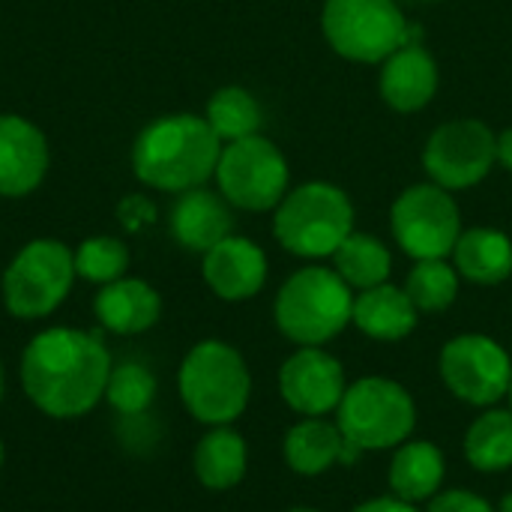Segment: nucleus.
<instances>
[{"mask_svg": "<svg viewBox=\"0 0 512 512\" xmlns=\"http://www.w3.org/2000/svg\"><path fill=\"white\" fill-rule=\"evenodd\" d=\"M111 354L99 333L51 327L36 333L21 357L27 399L48 417H84L105 399Z\"/></svg>", "mask_w": 512, "mask_h": 512, "instance_id": "1", "label": "nucleus"}, {"mask_svg": "<svg viewBox=\"0 0 512 512\" xmlns=\"http://www.w3.org/2000/svg\"><path fill=\"white\" fill-rule=\"evenodd\" d=\"M222 141L198 114H168L147 123L132 144V174L159 192L204 186L219 165Z\"/></svg>", "mask_w": 512, "mask_h": 512, "instance_id": "2", "label": "nucleus"}, {"mask_svg": "<svg viewBox=\"0 0 512 512\" xmlns=\"http://www.w3.org/2000/svg\"><path fill=\"white\" fill-rule=\"evenodd\" d=\"M351 312L354 288L333 267L321 264L291 273L273 306L276 327L300 348H324L351 324Z\"/></svg>", "mask_w": 512, "mask_h": 512, "instance_id": "3", "label": "nucleus"}, {"mask_svg": "<svg viewBox=\"0 0 512 512\" xmlns=\"http://www.w3.org/2000/svg\"><path fill=\"white\" fill-rule=\"evenodd\" d=\"M177 387L186 411L198 423L231 426L249 405L252 375L234 345L204 339L183 357Z\"/></svg>", "mask_w": 512, "mask_h": 512, "instance_id": "4", "label": "nucleus"}, {"mask_svg": "<svg viewBox=\"0 0 512 512\" xmlns=\"http://www.w3.org/2000/svg\"><path fill=\"white\" fill-rule=\"evenodd\" d=\"M354 231V204L345 189L312 180L279 201L273 213V234L279 246L297 258H333V252Z\"/></svg>", "mask_w": 512, "mask_h": 512, "instance_id": "5", "label": "nucleus"}, {"mask_svg": "<svg viewBox=\"0 0 512 512\" xmlns=\"http://www.w3.org/2000/svg\"><path fill=\"white\" fill-rule=\"evenodd\" d=\"M336 426L363 453L393 450L414 435L417 405L399 381L369 375L348 384L336 408Z\"/></svg>", "mask_w": 512, "mask_h": 512, "instance_id": "6", "label": "nucleus"}, {"mask_svg": "<svg viewBox=\"0 0 512 512\" xmlns=\"http://www.w3.org/2000/svg\"><path fill=\"white\" fill-rule=\"evenodd\" d=\"M321 30L330 48L354 63H384L411 42L408 21L396 0H327Z\"/></svg>", "mask_w": 512, "mask_h": 512, "instance_id": "7", "label": "nucleus"}, {"mask_svg": "<svg viewBox=\"0 0 512 512\" xmlns=\"http://www.w3.org/2000/svg\"><path fill=\"white\" fill-rule=\"evenodd\" d=\"M75 276V255L66 243L51 237L30 240L3 273V303L15 318H45L69 297Z\"/></svg>", "mask_w": 512, "mask_h": 512, "instance_id": "8", "label": "nucleus"}, {"mask_svg": "<svg viewBox=\"0 0 512 512\" xmlns=\"http://www.w3.org/2000/svg\"><path fill=\"white\" fill-rule=\"evenodd\" d=\"M213 177L219 183V195L231 207L249 213L276 210L279 201L288 195V180H291L282 150L264 135H249L222 144Z\"/></svg>", "mask_w": 512, "mask_h": 512, "instance_id": "9", "label": "nucleus"}, {"mask_svg": "<svg viewBox=\"0 0 512 512\" xmlns=\"http://www.w3.org/2000/svg\"><path fill=\"white\" fill-rule=\"evenodd\" d=\"M390 231L399 249L414 258H447L462 237V216L459 204L447 189L438 183H417L408 186L390 210Z\"/></svg>", "mask_w": 512, "mask_h": 512, "instance_id": "10", "label": "nucleus"}, {"mask_svg": "<svg viewBox=\"0 0 512 512\" xmlns=\"http://www.w3.org/2000/svg\"><path fill=\"white\" fill-rule=\"evenodd\" d=\"M498 162V135L477 117H459L441 123L426 147L423 168L432 183L447 192L471 189L489 177Z\"/></svg>", "mask_w": 512, "mask_h": 512, "instance_id": "11", "label": "nucleus"}, {"mask_svg": "<svg viewBox=\"0 0 512 512\" xmlns=\"http://www.w3.org/2000/svg\"><path fill=\"white\" fill-rule=\"evenodd\" d=\"M441 381L447 390L474 408H492L507 399L512 360L507 348L483 333H462L441 348Z\"/></svg>", "mask_w": 512, "mask_h": 512, "instance_id": "12", "label": "nucleus"}, {"mask_svg": "<svg viewBox=\"0 0 512 512\" xmlns=\"http://www.w3.org/2000/svg\"><path fill=\"white\" fill-rule=\"evenodd\" d=\"M345 390V366L324 348H297L279 369V393L300 417H327Z\"/></svg>", "mask_w": 512, "mask_h": 512, "instance_id": "13", "label": "nucleus"}, {"mask_svg": "<svg viewBox=\"0 0 512 512\" xmlns=\"http://www.w3.org/2000/svg\"><path fill=\"white\" fill-rule=\"evenodd\" d=\"M45 132L21 114H0V195L24 198L48 174Z\"/></svg>", "mask_w": 512, "mask_h": 512, "instance_id": "14", "label": "nucleus"}, {"mask_svg": "<svg viewBox=\"0 0 512 512\" xmlns=\"http://www.w3.org/2000/svg\"><path fill=\"white\" fill-rule=\"evenodd\" d=\"M201 273L207 288L228 303L255 297L267 282V255L249 237H225L210 252H204Z\"/></svg>", "mask_w": 512, "mask_h": 512, "instance_id": "15", "label": "nucleus"}, {"mask_svg": "<svg viewBox=\"0 0 512 512\" xmlns=\"http://www.w3.org/2000/svg\"><path fill=\"white\" fill-rule=\"evenodd\" d=\"M282 453L294 474L321 477L336 465H357L363 450H357L336 423H327L324 417H306L288 429Z\"/></svg>", "mask_w": 512, "mask_h": 512, "instance_id": "16", "label": "nucleus"}, {"mask_svg": "<svg viewBox=\"0 0 512 512\" xmlns=\"http://www.w3.org/2000/svg\"><path fill=\"white\" fill-rule=\"evenodd\" d=\"M438 81L441 75L435 57L423 45L408 42L381 63L378 87H381V99L393 111L414 114L432 102V96L438 93Z\"/></svg>", "mask_w": 512, "mask_h": 512, "instance_id": "17", "label": "nucleus"}, {"mask_svg": "<svg viewBox=\"0 0 512 512\" xmlns=\"http://www.w3.org/2000/svg\"><path fill=\"white\" fill-rule=\"evenodd\" d=\"M231 231H234V216H231V204L222 195L204 186L180 192L171 210V234L183 249L204 255L216 243L231 237Z\"/></svg>", "mask_w": 512, "mask_h": 512, "instance_id": "18", "label": "nucleus"}, {"mask_svg": "<svg viewBox=\"0 0 512 512\" xmlns=\"http://www.w3.org/2000/svg\"><path fill=\"white\" fill-rule=\"evenodd\" d=\"M93 312L108 333L138 336L147 333L162 315V297L144 279H117L99 288Z\"/></svg>", "mask_w": 512, "mask_h": 512, "instance_id": "19", "label": "nucleus"}, {"mask_svg": "<svg viewBox=\"0 0 512 512\" xmlns=\"http://www.w3.org/2000/svg\"><path fill=\"white\" fill-rule=\"evenodd\" d=\"M417 306L393 282L366 288L354 297L351 324L375 342H402L417 330Z\"/></svg>", "mask_w": 512, "mask_h": 512, "instance_id": "20", "label": "nucleus"}, {"mask_svg": "<svg viewBox=\"0 0 512 512\" xmlns=\"http://www.w3.org/2000/svg\"><path fill=\"white\" fill-rule=\"evenodd\" d=\"M447 477V459L432 441H414L408 438L405 444L396 447L393 462H390V492L408 504H423L432 501L441 492V483Z\"/></svg>", "mask_w": 512, "mask_h": 512, "instance_id": "21", "label": "nucleus"}, {"mask_svg": "<svg viewBox=\"0 0 512 512\" xmlns=\"http://www.w3.org/2000/svg\"><path fill=\"white\" fill-rule=\"evenodd\" d=\"M453 267L465 282L501 285L512 276V240L498 228H468L456 240Z\"/></svg>", "mask_w": 512, "mask_h": 512, "instance_id": "22", "label": "nucleus"}, {"mask_svg": "<svg viewBox=\"0 0 512 512\" xmlns=\"http://www.w3.org/2000/svg\"><path fill=\"white\" fill-rule=\"evenodd\" d=\"M192 465H195V477L210 492L234 489L246 477V465H249V450L243 435L234 432L231 426H210V432L195 447Z\"/></svg>", "mask_w": 512, "mask_h": 512, "instance_id": "23", "label": "nucleus"}, {"mask_svg": "<svg viewBox=\"0 0 512 512\" xmlns=\"http://www.w3.org/2000/svg\"><path fill=\"white\" fill-rule=\"evenodd\" d=\"M465 459L480 474L512 468V408H486L465 432Z\"/></svg>", "mask_w": 512, "mask_h": 512, "instance_id": "24", "label": "nucleus"}, {"mask_svg": "<svg viewBox=\"0 0 512 512\" xmlns=\"http://www.w3.org/2000/svg\"><path fill=\"white\" fill-rule=\"evenodd\" d=\"M333 270L351 288L366 291V288H375V285L390 282L393 255H390V249L378 237L351 231L348 240L333 252Z\"/></svg>", "mask_w": 512, "mask_h": 512, "instance_id": "25", "label": "nucleus"}, {"mask_svg": "<svg viewBox=\"0 0 512 512\" xmlns=\"http://www.w3.org/2000/svg\"><path fill=\"white\" fill-rule=\"evenodd\" d=\"M204 120L219 135L222 144H231V141L258 135L261 123H264V111H261L258 99L249 90H243V87H222V90H216L210 96Z\"/></svg>", "mask_w": 512, "mask_h": 512, "instance_id": "26", "label": "nucleus"}, {"mask_svg": "<svg viewBox=\"0 0 512 512\" xmlns=\"http://www.w3.org/2000/svg\"><path fill=\"white\" fill-rule=\"evenodd\" d=\"M459 282L462 276L453 264H447V258H426V261H414L405 279V294L411 297L417 312L438 315L456 303Z\"/></svg>", "mask_w": 512, "mask_h": 512, "instance_id": "27", "label": "nucleus"}, {"mask_svg": "<svg viewBox=\"0 0 512 512\" xmlns=\"http://www.w3.org/2000/svg\"><path fill=\"white\" fill-rule=\"evenodd\" d=\"M156 399V375L135 360L111 366L108 384H105V402L123 414V417H138L147 414V408Z\"/></svg>", "mask_w": 512, "mask_h": 512, "instance_id": "28", "label": "nucleus"}, {"mask_svg": "<svg viewBox=\"0 0 512 512\" xmlns=\"http://www.w3.org/2000/svg\"><path fill=\"white\" fill-rule=\"evenodd\" d=\"M75 273L84 282H96V285H108L126 276L129 270V249L123 240L99 234V237H87L75 252Z\"/></svg>", "mask_w": 512, "mask_h": 512, "instance_id": "29", "label": "nucleus"}, {"mask_svg": "<svg viewBox=\"0 0 512 512\" xmlns=\"http://www.w3.org/2000/svg\"><path fill=\"white\" fill-rule=\"evenodd\" d=\"M426 512H498L483 495L468 492V489H450V492H438L429 501Z\"/></svg>", "mask_w": 512, "mask_h": 512, "instance_id": "30", "label": "nucleus"}, {"mask_svg": "<svg viewBox=\"0 0 512 512\" xmlns=\"http://www.w3.org/2000/svg\"><path fill=\"white\" fill-rule=\"evenodd\" d=\"M120 216H123L126 228H138L141 222H153V207L147 198H126L120 204Z\"/></svg>", "mask_w": 512, "mask_h": 512, "instance_id": "31", "label": "nucleus"}, {"mask_svg": "<svg viewBox=\"0 0 512 512\" xmlns=\"http://www.w3.org/2000/svg\"><path fill=\"white\" fill-rule=\"evenodd\" d=\"M351 512H420L417 504H408L396 495H387V498H372V501H363L357 504Z\"/></svg>", "mask_w": 512, "mask_h": 512, "instance_id": "32", "label": "nucleus"}, {"mask_svg": "<svg viewBox=\"0 0 512 512\" xmlns=\"http://www.w3.org/2000/svg\"><path fill=\"white\" fill-rule=\"evenodd\" d=\"M498 162L512 174V126L498 135Z\"/></svg>", "mask_w": 512, "mask_h": 512, "instance_id": "33", "label": "nucleus"}, {"mask_svg": "<svg viewBox=\"0 0 512 512\" xmlns=\"http://www.w3.org/2000/svg\"><path fill=\"white\" fill-rule=\"evenodd\" d=\"M498 512H512V492L501 501V507H498Z\"/></svg>", "mask_w": 512, "mask_h": 512, "instance_id": "34", "label": "nucleus"}, {"mask_svg": "<svg viewBox=\"0 0 512 512\" xmlns=\"http://www.w3.org/2000/svg\"><path fill=\"white\" fill-rule=\"evenodd\" d=\"M288 512H318V510H312V507H294V510H288Z\"/></svg>", "mask_w": 512, "mask_h": 512, "instance_id": "35", "label": "nucleus"}, {"mask_svg": "<svg viewBox=\"0 0 512 512\" xmlns=\"http://www.w3.org/2000/svg\"><path fill=\"white\" fill-rule=\"evenodd\" d=\"M0 399H3V366H0Z\"/></svg>", "mask_w": 512, "mask_h": 512, "instance_id": "36", "label": "nucleus"}, {"mask_svg": "<svg viewBox=\"0 0 512 512\" xmlns=\"http://www.w3.org/2000/svg\"><path fill=\"white\" fill-rule=\"evenodd\" d=\"M0 465H3V441H0Z\"/></svg>", "mask_w": 512, "mask_h": 512, "instance_id": "37", "label": "nucleus"}, {"mask_svg": "<svg viewBox=\"0 0 512 512\" xmlns=\"http://www.w3.org/2000/svg\"><path fill=\"white\" fill-rule=\"evenodd\" d=\"M507 399H510V408H512V384H510V393H507Z\"/></svg>", "mask_w": 512, "mask_h": 512, "instance_id": "38", "label": "nucleus"}]
</instances>
